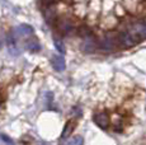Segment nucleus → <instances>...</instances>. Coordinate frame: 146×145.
I'll return each instance as SVG.
<instances>
[{
	"label": "nucleus",
	"mask_w": 146,
	"mask_h": 145,
	"mask_svg": "<svg viewBox=\"0 0 146 145\" xmlns=\"http://www.w3.org/2000/svg\"><path fill=\"white\" fill-rule=\"evenodd\" d=\"M122 22L126 24V31L135 40L136 43H140L146 40V22L142 18H133L126 15L122 18Z\"/></svg>",
	"instance_id": "f257e3e1"
},
{
	"label": "nucleus",
	"mask_w": 146,
	"mask_h": 145,
	"mask_svg": "<svg viewBox=\"0 0 146 145\" xmlns=\"http://www.w3.org/2000/svg\"><path fill=\"white\" fill-rule=\"evenodd\" d=\"M119 22H121V19L118 17L114 15V13H111V14H104L99 19V26H100V28H103L106 31H114L118 27Z\"/></svg>",
	"instance_id": "f03ea898"
},
{
	"label": "nucleus",
	"mask_w": 146,
	"mask_h": 145,
	"mask_svg": "<svg viewBox=\"0 0 146 145\" xmlns=\"http://www.w3.org/2000/svg\"><path fill=\"white\" fill-rule=\"evenodd\" d=\"M98 42L95 41V38L93 37V35H89L86 37H84L83 42H81V50H83L85 54H92L97 50Z\"/></svg>",
	"instance_id": "7ed1b4c3"
},
{
	"label": "nucleus",
	"mask_w": 146,
	"mask_h": 145,
	"mask_svg": "<svg viewBox=\"0 0 146 145\" xmlns=\"http://www.w3.org/2000/svg\"><path fill=\"white\" fill-rule=\"evenodd\" d=\"M118 43H119V46L125 47V49H131V47H133L136 45L135 40L128 35L127 31L118 32Z\"/></svg>",
	"instance_id": "20e7f679"
},
{
	"label": "nucleus",
	"mask_w": 146,
	"mask_h": 145,
	"mask_svg": "<svg viewBox=\"0 0 146 145\" xmlns=\"http://www.w3.org/2000/svg\"><path fill=\"white\" fill-rule=\"evenodd\" d=\"M57 29L60 31L61 33H64V35H67V33H70L74 29V23H72L69 18L64 17V18L57 21Z\"/></svg>",
	"instance_id": "39448f33"
},
{
	"label": "nucleus",
	"mask_w": 146,
	"mask_h": 145,
	"mask_svg": "<svg viewBox=\"0 0 146 145\" xmlns=\"http://www.w3.org/2000/svg\"><path fill=\"white\" fill-rule=\"evenodd\" d=\"M94 122L100 127V129H108L109 125H111V120H109V117L103 112L97 113V115L94 116Z\"/></svg>",
	"instance_id": "423d86ee"
},
{
	"label": "nucleus",
	"mask_w": 146,
	"mask_h": 145,
	"mask_svg": "<svg viewBox=\"0 0 146 145\" xmlns=\"http://www.w3.org/2000/svg\"><path fill=\"white\" fill-rule=\"evenodd\" d=\"M51 64L53 66V69H55L56 71H64L65 70V59L64 56H61V55H53L52 59H51Z\"/></svg>",
	"instance_id": "0eeeda50"
},
{
	"label": "nucleus",
	"mask_w": 146,
	"mask_h": 145,
	"mask_svg": "<svg viewBox=\"0 0 146 145\" xmlns=\"http://www.w3.org/2000/svg\"><path fill=\"white\" fill-rule=\"evenodd\" d=\"M7 49L8 51L10 52V55H13V56H17V55L19 54L18 51V47H17V41H15V37H14L13 35H8L7 36Z\"/></svg>",
	"instance_id": "6e6552de"
},
{
	"label": "nucleus",
	"mask_w": 146,
	"mask_h": 145,
	"mask_svg": "<svg viewBox=\"0 0 146 145\" xmlns=\"http://www.w3.org/2000/svg\"><path fill=\"white\" fill-rule=\"evenodd\" d=\"M14 33L17 35V37H27V36L33 35V28L28 24H22V26L17 27Z\"/></svg>",
	"instance_id": "1a4fd4ad"
},
{
	"label": "nucleus",
	"mask_w": 146,
	"mask_h": 145,
	"mask_svg": "<svg viewBox=\"0 0 146 145\" xmlns=\"http://www.w3.org/2000/svg\"><path fill=\"white\" fill-rule=\"evenodd\" d=\"M113 13L116 17H118L119 19L125 18L126 15H127V10H126V8L123 7V4H121V3H117L116 5H114L113 8Z\"/></svg>",
	"instance_id": "9d476101"
},
{
	"label": "nucleus",
	"mask_w": 146,
	"mask_h": 145,
	"mask_svg": "<svg viewBox=\"0 0 146 145\" xmlns=\"http://www.w3.org/2000/svg\"><path fill=\"white\" fill-rule=\"evenodd\" d=\"M53 43H55V47H56V50H57L58 52H60L61 55L62 54H65V51H66V49H65V46H64V42L60 40V38H53Z\"/></svg>",
	"instance_id": "9b49d317"
},
{
	"label": "nucleus",
	"mask_w": 146,
	"mask_h": 145,
	"mask_svg": "<svg viewBox=\"0 0 146 145\" xmlns=\"http://www.w3.org/2000/svg\"><path fill=\"white\" fill-rule=\"evenodd\" d=\"M83 143H84V139L81 138V136L76 135V136H74V138L69 139L66 145H83Z\"/></svg>",
	"instance_id": "f8f14e48"
},
{
	"label": "nucleus",
	"mask_w": 146,
	"mask_h": 145,
	"mask_svg": "<svg viewBox=\"0 0 146 145\" xmlns=\"http://www.w3.org/2000/svg\"><path fill=\"white\" fill-rule=\"evenodd\" d=\"M27 49L29 50L31 52H38L41 50V45L38 43L37 41H31V42L27 45Z\"/></svg>",
	"instance_id": "ddd939ff"
},
{
	"label": "nucleus",
	"mask_w": 146,
	"mask_h": 145,
	"mask_svg": "<svg viewBox=\"0 0 146 145\" xmlns=\"http://www.w3.org/2000/svg\"><path fill=\"white\" fill-rule=\"evenodd\" d=\"M71 131H72V122L70 121V122H67V124L65 125V129H64L62 134H61V138H62V139H66L67 136L71 134Z\"/></svg>",
	"instance_id": "4468645a"
},
{
	"label": "nucleus",
	"mask_w": 146,
	"mask_h": 145,
	"mask_svg": "<svg viewBox=\"0 0 146 145\" xmlns=\"http://www.w3.org/2000/svg\"><path fill=\"white\" fill-rule=\"evenodd\" d=\"M0 139L3 140V143L4 144H7V145H15V143L12 140V139L9 138V136H7V135H4V134H0Z\"/></svg>",
	"instance_id": "2eb2a0df"
},
{
	"label": "nucleus",
	"mask_w": 146,
	"mask_h": 145,
	"mask_svg": "<svg viewBox=\"0 0 146 145\" xmlns=\"http://www.w3.org/2000/svg\"><path fill=\"white\" fill-rule=\"evenodd\" d=\"M41 1H42V4L43 5H47V7H48V5H52L56 0H41Z\"/></svg>",
	"instance_id": "dca6fc26"
}]
</instances>
